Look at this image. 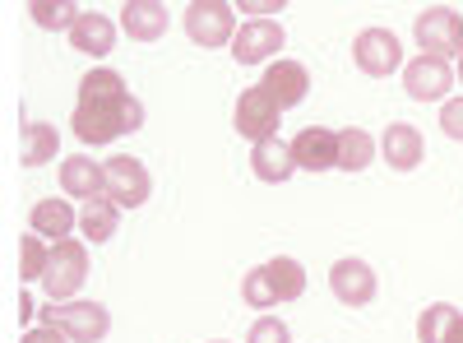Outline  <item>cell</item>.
Masks as SVG:
<instances>
[{
    "label": "cell",
    "mask_w": 463,
    "mask_h": 343,
    "mask_svg": "<svg viewBox=\"0 0 463 343\" xmlns=\"http://www.w3.org/2000/svg\"><path fill=\"white\" fill-rule=\"evenodd\" d=\"M28 316H33V301H28V297H24V292H19V325H24V320H28Z\"/></svg>",
    "instance_id": "4dcf8cb0"
},
{
    "label": "cell",
    "mask_w": 463,
    "mask_h": 343,
    "mask_svg": "<svg viewBox=\"0 0 463 343\" xmlns=\"http://www.w3.org/2000/svg\"><path fill=\"white\" fill-rule=\"evenodd\" d=\"M70 47H74V52H84V56H107V52L116 47V24H111L107 14L84 10L80 24L70 28Z\"/></svg>",
    "instance_id": "ac0fdd59"
},
{
    "label": "cell",
    "mask_w": 463,
    "mask_h": 343,
    "mask_svg": "<svg viewBox=\"0 0 463 343\" xmlns=\"http://www.w3.org/2000/svg\"><path fill=\"white\" fill-rule=\"evenodd\" d=\"M241 10H260V14H269V10H283V0H255V5H241Z\"/></svg>",
    "instance_id": "f546056e"
},
{
    "label": "cell",
    "mask_w": 463,
    "mask_h": 343,
    "mask_svg": "<svg viewBox=\"0 0 463 343\" xmlns=\"http://www.w3.org/2000/svg\"><path fill=\"white\" fill-rule=\"evenodd\" d=\"M371 158H375V139H371L362 126L338 130V167H343V172H366Z\"/></svg>",
    "instance_id": "603a6c76"
},
{
    "label": "cell",
    "mask_w": 463,
    "mask_h": 343,
    "mask_svg": "<svg viewBox=\"0 0 463 343\" xmlns=\"http://www.w3.org/2000/svg\"><path fill=\"white\" fill-rule=\"evenodd\" d=\"M458 80H463V65H458Z\"/></svg>",
    "instance_id": "1f68e13d"
},
{
    "label": "cell",
    "mask_w": 463,
    "mask_h": 343,
    "mask_svg": "<svg viewBox=\"0 0 463 343\" xmlns=\"http://www.w3.org/2000/svg\"><path fill=\"white\" fill-rule=\"evenodd\" d=\"M80 227H84V237H89L93 246L111 242V237H116V227H121V205L107 200V195L89 200V205L80 209Z\"/></svg>",
    "instance_id": "7402d4cb"
},
{
    "label": "cell",
    "mask_w": 463,
    "mask_h": 343,
    "mask_svg": "<svg viewBox=\"0 0 463 343\" xmlns=\"http://www.w3.org/2000/svg\"><path fill=\"white\" fill-rule=\"evenodd\" d=\"M43 325L61 329L70 343H102L111 329V311L102 301H56V307H43Z\"/></svg>",
    "instance_id": "3957f363"
},
{
    "label": "cell",
    "mask_w": 463,
    "mask_h": 343,
    "mask_svg": "<svg viewBox=\"0 0 463 343\" xmlns=\"http://www.w3.org/2000/svg\"><path fill=\"white\" fill-rule=\"evenodd\" d=\"M380 154H384V163H390L394 172H412L421 158H427V139H421L417 126L394 121L390 130H384V139H380Z\"/></svg>",
    "instance_id": "9a60e30c"
},
{
    "label": "cell",
    "mask_w": 463,
    "mask_h": 343,
    "mask_svg": "<svg viewBox=\"0 0 463 343\" xmlns=\"http://www.w3.org/2000/svg\"><path fill=\"white\" fill-rule=\"evenodd\" d=\"M56 148H61L56 126H47V121H28V126H24V167H43V163H52V158H56Z\"/></svg>",
    "instance_id": "cb8c5ba5"
},
{
    "label": "cell",
    "mask_w": 463,
    "mask_h": 343,
    "mask_svg": "<svg viewBox=\"0 0 463 343\" xmlns=\"http://www.w3.org/2000/svg\"><path fill=\"white\" fill-rule=\"evenodd\" d=\"M417 338L421 343H463V316L449 307V301H436V307L421 311Z\"/></svg>",
    "instance_id": "44dd1931"
},
{
    "label": "cell",
    "mask_w": 463,
    "mask_h": 343,
    "mask_svg": "<svg viewBox=\"0 0 463 343\" xmlns=\"http://www.w3.org/2000/svg\"><path fill=\"white\" fill-rule=\"evenodd\" d=\"M250 172H255L260 181H269V186H283V181L297 172V163H292V144H283V139L250 144Z\"/></svg>",
    "instance_id": "e0dca14e"
},
{
    "label": "cell",
    "mask_w": 463,
    "mask_h": 343,
    "mask_svg": "<svg viewBox=\"0 0 463 343\" xmlns=\"http://www.w3.org/2000/svg\"><path fill=\"white\" fill-rule=\"evenodd\" d=\"M403 84H408V98L412 102H440L454 84V70L436 56H417L403 65Z\"/></svg>",
    "instance_id": "7c38bea8"
},
{
    "label": "cell",
    "mask_w": 463,
    "mask_h": 343,
    "mask_svg": "<svg viewBox=\"0 0 463 343\" xmlns=\"http://www.w3.org/2000/svg\"><path fill=\"white\" fill-rule=\"evenodd\" d=\"M246 343H292V329H288L279 316H264V320H255V325H250Z\"/></svg>",
    "instance_id": "4316f807"
},
{
    "label": "cell",
    "mask_w": 463,
    "mask_h": 343,
    "mask_svg": "<svg viewBox=\"0 0 463 343\" xmlns=\"http://www.w3.org/2000/svg\"><path fill=\"white\" fill-rule=\"evenodd\" d=\"M47 260H52V251L43 246V237L28 233L19 242V279H43L47 274Z\"/></svg>",
    "instance_id": "484cf974"
},
{
    "label": "cell",
    "mask_w": 463,
    "mask_h": 343,
    "mask_svg": "<svg viewBox=\"0 0 463 343\" xmlns=\"http://www.w3.org/2000/svg\"><path fill=\"white\" fill-rule=\"evenodd\" d=\"M301 292H306V270L292 255L260 264V270H250L246 283H241L246 307H283V301H297Z\"/></svg>",
    "instance_id": "7a4b0ae2"
},
{
    "label": "cell",
    "mask_w": 463,
    "mask_h": 343,
    "mask_svg": "<svg viewBox=\"0 0 463 343\" xmlns=\"http://www.w3.org/2000/svg\"><path fill=\"white\" fill-rule=\"evenodd\" d=\"M144 126V102L126 89L116 70H89L80 80V107H74V135L84 144H111Z\"/></svg>",
    "instance_id": "6da1fadb"
},
{
    "label": "cell",
    "mask_w": 463,
    "mask_h": 343,
    "mask_svg": "<svg viewBox=\"0 0 463 343\" xmlns=\"http://www.w3.org/2000/svg\"><path fill=\"white\" fill-rule=\"evenodd\" d=\"M329 288H334V297L343 301V307H371L375 301V270L366 260H357V255H347V260H338L334 270H329Z\"/></svg>",
    "instance_id": "30bf717a"
},
{
    "label": "cell",
    "mask_w": 463,
    "mask_h": 343,
    "mask_svg": "<svg viewBox=\"0 0 463 343\" xmlns=\"http://www.w3.org/2000/svg\"><path fill=\"white\" fill-rule=\"evenodd\" d=\"M84 279H89V251H84V242H56L52 246V260H47V274H43V288H47V297L52 301H70L74 292L84 288Z\"/></svg>",
    "instance_id": "277c9868"
},
{
    "label": "cell",
    "mask_w": 463,
    "mask_h": 343,
    "mask_svg": "<svg viewBox=\"0 0 463 343\" xmlns=\"http://www.w3.org/2000/svg\"><path fill=\"white\" fill-rule=\"evenodd\" d=\"M74 223H80V218H74V209H70L65 200H37L33 214H28V227H33L43 242H65Z\"/></svg>",
    "instance_id": "ffe728a7"
},
{
    "label": "cell",
    "mask_w": 463,
    "mask_h": 343,
    "mask_svg": "<svg viewBox=\"0 0 463 343\" xmlns=\"http://www.w3.org/2000/svg\"><path fill=\"white\" fill-rule=\"evenodd\" d=\"M292 163H297L301 172H329V167H338V130L306 126V130L292 139Z\"/></svg>",
    "instance_id": "4fadbf2b"
},
{
    "label": "cell",
    "mask_w": 463,
    "mask_h": 343,
    "mask_svg": "<svg viewBox=\"0 0 463 343\" xmlns=\"http://www.w3.org/2000/svg\"><path fill=\"white\" fill-rule=\"evenodd\" d=\"M279 117H283V107L255 84V89H246V93L237 98L232 126H237V135H246L250 144H264V139H279Z\"/></svg>",
    "instance_id": "8992f818"
},
{
    "label": "cell",
    "mask_w": 463,
    "mask_h": 343,
    "mask_svg": "<svg viewBox=\"0 0 463 343\" xmlns=\"http://www.w3.org/2000/svg\"><path fill=\"white\" fill-rule=\"evenodd\" d=\"M283 43H288L283 24H274V19H250V24L237 28V37H232V56H237V65H260V61L274 56Z\"/></svg>",
    "instance_id": "8fae6325"
},
{
    "label": "cell",
    "mask_w": 463,
    "mask_h": 343,
    "mask_svg": "<svg viewBox=\"0 0 463 343\" xmlns=\"http://www.w3.org/2000/svg\"><path fill=\"white\" fill-rule=\"evenodd\" d=\"M440 126H445V135H449V139H463V98L445 102V111H440Z\"/></svg>",
    "instance_id": "83f0119b"
},
{
    "label": "cell",
    "mask_w": 463,
    "mask_h": 343,
    "mask_svg": "<svg viewBox=\"0 0 463 343\" xmlns=\"http://www.w3.org/2000/svg\"><path fill=\"white\" fill-rule=\"evenodd\" d=\"M237 5H227V0H195V5H185V33L195 47H227L232 37H237Z\"/></svg>",
    "instance_id": "5b68a950"
},
{
    "label": "cell",
    "mask_w": 463,
    "mask_h": 343,
    "mask_svg": "<svg viewBox=\"0 0 463 343\" xmlns=\"http://www.w3.org/2000/svg\"><path fill=\"white\" fill-rule=\"evenodd\" d=\"M260 89H264L269 98H274V102L288 111V107L306 102V93H311V74H306V65H301V61H274V65L264 70Z\"/></svg>",
    "instance_id": "5bb4252c"
},
{
    "label": "cell",
    "mask_w": 463,
    "mask_h": 343,
    "mask_svg": "<svg viewBox=\"0 0 463 343\" xmlns=\"http://www.w3.org/2000/svg\"><path fill=\"white\" fill-rule=\"evenodd\" d=\"M353 61H357L362 74L384 80V74H394L403 65V47H399V37L390 28H362L357 43H353Z\"/></svg>",
    "instance_id": "ba28073f"
},
{
    "label": "cell",
    "mask_w": 463,
    "mask_h": 343,
    "mask_svg": "<svg viewBox=\"0 0 463 343\" xmlns=\"http://www.w3.org/2000/svg\"><path fill=\"white\" fill-rule=\"evenodd\" d=\"M417 43H421V56H454L463 52V19L449 10V5H431L417 14Z\"/></svg>",
    "instance_id": "52a82bcc"
},
{
    "label": "cell",
    "mask_w": 463,
    "mask_h": 343,
    "mask_svg": "<svg viewBox=\"0 0 463 343\" xmlns=\"http://www.w3.org/2000/svg\"><path fill=\"white\" fill-rule=\"evenodd\" d=\"M61 186H65V195H80L89 205V200L107 195V172L93 158H65L61 163Z\"/></svg>",
    "instance_id": "d6986e66"
},
{
    "label": "cell",
    "mask_w": 463,
    "mask_h": 343,
    "mask_svg": "<svg viewBox=\"0 0 463 343\" xmlns=\"http://www.w3.org/2000/svg\"><path fill=\"white\" fill-rule=\"evenodd\" d=\"M102 172H107V200H116L121 209H139L153 195V176H148V167L139 158H126V154L107 158Z\"/></svg>",
    "instance_id": "9c48e42d"
},
{
    "label": "cell",
    "mask_w": 463,
    "mask_h": 343,
    "mask_svg": "<svg viewBox=\"0 0 463 343\" xmlns=\"http://www.w3.org/2000/svg\"><path fill=\"white\" fill-rule=\"evenodd\" d=\"M121 28L130 33V43H158V37L167 33V5L163 0H126Z\"/></svg>",
    "instance_id": "2e32d148"
},
{
    "label": "cell",
    "mask_w": 463,
    "mask_h": 343,
    "mask_svg": "<svg viewBox=\"0 0 463 343\" xmlns=\"http://www.w3.org/2000/svg\"><path fill=\"white\" fill-rule=\"evenodd\" d=\"M19 343H70L61 329H52V325H43V329H24V338Z\"/></svg>",
    "instance_id": "f1b7e54d"
},
{
    "label": "cell",
    "mask_w": 463,
    "mask_h": 343,
    "mask_svg": "<svg viewBox=\"0 0 463 343\" xmlns=\"http://www.w3.org/2000/svg\"><path fill=\"white\" fill-rule=\"evenodd\" d=\"M28 14H33L37 28H47V33H70L74 24H80L84 10H80V5H70V0H61V5H52V0H33Z\"/></svg>",
    "instance_id": "d4e9b609"
}]
</instances>
